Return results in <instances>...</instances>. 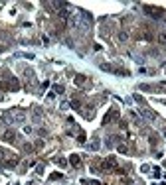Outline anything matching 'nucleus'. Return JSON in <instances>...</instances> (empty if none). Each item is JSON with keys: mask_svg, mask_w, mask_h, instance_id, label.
<instances>
[{"mask_svg": "<svg viewBox=\"0 0 166 185\" xmlns=\"http://www.w3.org/2000/svg\"><path fill=\"white\" fill-rule=\"evenodd\" d=\"M0 87H2V89H12V91H18V89H20V83H18V79L10 77V79L6 81V83H2Z\"/></svg>", "mask_w": 166, "mask_h": 185, "instance_id": "3", "label": "nucleus"}, {"mask_svg": "<svg viewBox=\"0 0 166 185\" xmlns=\"http://www.w3.org/2000/svg\"><path fill=\"white\" fill-rule=\"evenodd\" d=\"M56 161H58V163H59V165H61V168H63V165H65V163H67V161L63 160V158H56Z\"/></svg>", "mask_w": 166, "mask_h": 185, "instance_id": "11", "label": "nucleus"}, {"mask_svg": "<svg viewBox=\"0 0 166 185\" xmlns=\"http://www.w3.org/2000/svg\"><path fill=\"white\" fill-rule=\"evenodd\" d=\"M119 116H121V114H119V108H115V106H113V108H111V110L105 114V118H103V124H111V122L119 120Z\"/></svg>", "mask_w": 166, "mask_h": 185, "instance_id": "2", "label": "nucleus"}, {"mask_svg": "<svg viewBox=\"0 0 166 185\" xmlns=\"http://www.w3.org/2000/svg\"><path fill=\"white\" fill-rule=\"evenodd\" d=\"M77 140L83 144V142H85V134H83V132H79V138H77Z\"/></svg>", "mask_w": 166, "mask_h": 185, "instance_id": "13", "label": "nucleus"}, {"mask_svg": "<svg viewBox=\"0 0 166 185\" xmlns=\"http://www.w3.org/2000/svg\"><path fill=\"white\" fill-rule=\"evenodd\" d=\"M2 136H4V140L10 142V144H14V142H16V132H14V130H6Z\"/></svg>", "mask_w": 166, "mask_h": 185, "instance_id": "4", "label": "nucleus"}, {"mask_svg": "<svg viewBox=\"0 0 166 185\" xmlns=\"http://www.w3.org/2000/svg\"><path fill=\"white\" fill-rule=\"evenodd\" d=\"M71 106H73L75 110H81V106H83V103H81V98H77V97H73V98H71Z\"/></svg>", "mask_w": 166, "mask_h": 185, "instance_id": "7", "label": "nucleus"}, {"mask_svg": "<svg viewBox=\"0 0 166 185\" xmlns=\"http://www.w3.org/2000/svg\"><path fill=\"white\" fill-rule=\"evenodd\" d=\"M85 83H87V77L85 75H77L75 77V85H85Z\"/></svg>", "mask_w": 166, "mask_h": 185, "instance_id": "8", "label": "nucleus"}, {"mask_svg": "<svg viewBox=\"0 0 166 185\" xmlns=\"http://www.w3.org/2000/svg\"><path fill=\"white\" fill-rule=\"evenodd\" d=\"M69 163H71V165H75V168H79V165H81V158H79L77 154H73V156L69 158Z\"/></svg>", "mask_w": 166, "mask_h": 185, "instance_id": "6", "label": "nucleus"}, {"mask_svg": "<svg viewBox=\"0 0 166 185\" xmlns=\"http://www.w3.org/2000/svg\"><path fill=\"white\" fill-rule=\"evenodd\" d=\"M129 40V32H127V30H121V32H119V41H127Z\"/></svg>", "mask_w": 166, "mask_h": 185, "instance_id": "9", "label": "nucleus"}, {"mask_svg": "<svg viewBox=\"0 0 166 185\" xmlns=\"http://www.w3.org/2000/svg\"><path fill=\"white\" fill-rule=\"evenodd\" d=\"M156 43H160V45H166V30H162V32L156 34Z\"/></svg>", "mask_w": 166, "mask_h": 185, "instance_id": "5", "label": "nucleus"}, {"mask_svg": "<svg viewBox=\"0 0 166 185\" xmlns=\"http://www.w3.org/2000/svg\"><path fill=\"white\" fill-rule=\"evenodd\" d=\"M56 93H59V95H61V93H63V87H61V85H56Z\"/></svg>", "mask_w": 166, "mask_h": 185, "instance_id": "12", "label": "nucleus"}, {"mask_svg": "<svg viewBox=\"0 0 166 185\" xmlns=\"http://www.w3.org/2000/svg\"><path fill=\"white\" fill-rule=\"evenodd\" d=\"M89 185H103V183H99V181H91Z\"/></svg>", "mask_w": 166, "mask_h": 185, "instance_id": "14", "label": "nucleus"}, {"mask_svg": "<svg viewBox=\"0 0 166 185\" xmlns=\"http://www.w3.org/2000/svg\"><path fill=\"white\" fill-rule=\"evenodd\" d=\"M144 12H146L150 18H154V20H164V16H166V10L164 8H156V6H144Z\"/></svg>", "mask_w": 166, "mask_h": 185, "instance_id": "1", "label": "nucleus"}, {"mask_svg": "<svg viewBox=\"0 0 166 185\" xmlns=\"http://www.w3.org/2000/svg\"><path fill=\"white\" fill-rule=\"evenodd\" d=\"M117 150H119V154H127V152H129V146H127V144H119V146H117Z\"/></svg>", "mask_w": 166, "mask_h": 185, "instance_id": "10", "label": "nucleus"}]
</instances>
